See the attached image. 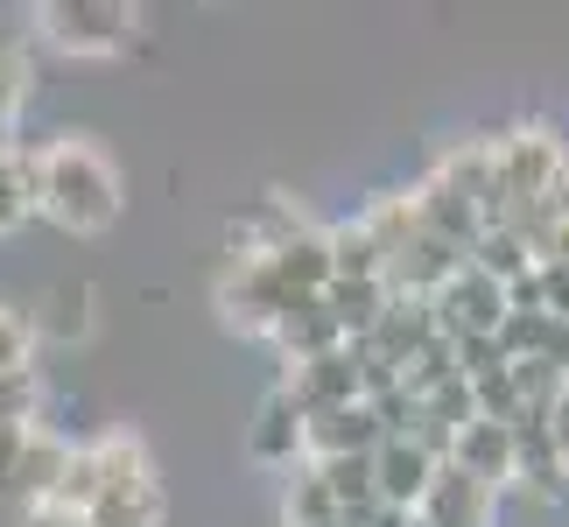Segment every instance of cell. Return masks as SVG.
Returning a JSON list of instances; mask_svg holds the SVG:
<instances>
[{"mask_svg": "<svg viewBox=\"0 0 569 527\" xmlns=\"http://www.w3.org/2000/svg\"><path fill=\"white\" fill-rule=\"evenodd\" d=\"M120 205H127V183L92 135H57L50 148H36V211L50 226L92 239L120 218Z\"/></svg>", "mask_w": 569, "mask_h": 527, "instance_id": "cell-1", "label": "cell"}, {"mask_svg": "<svg viewBox=\"0 0 569 527\" xmlns=\"http://www.w3.org/2000/svg\"><path fill=\"white\" fill-rule=\"evenodd\" d=\"M492 156H499V218H528L569 190V148L556 127H513L492 141Z\"/></svg>", "mask_w": 569, "mask_h": 527, "instance_id": "cell-2", "label": "cell"}, {"mask_svg": "<svg viewBox=\"0 0 569 527\" xmlns=\"http://www.w3.org/2000/svg\"><path fill=\"white\" fill-rule=\"evenodd\" d=\"M289 302H296V289L274 275V260H260V253H232L226 275H218V317H226L239 338H274V324L289 317Z\"/></svg>", "mask_w": 569, "mask_h": 527, "instance_id": "cell-3", "label": "cell"}, {"mask_svg": "<svg viewBox=\"0 0 569 527\" xmlns=\"http://www.w3.org/2000/svg\"><path fill=\"white\" fill-rule=\"evenodd\" d=\"M36 21L63 57H120L127 42H134L141 14L120 8V0H42Z\"/></svg>", "mask_w": 569, "mask_h": 527, "instance_id": "cell-4", "label": "cell"}, {"mask_svg": "<svg viewBox=\"0 0 569 527\" xmlns=\"http://www.w3.org/2000/svg\"><path fill=\"white\" fill-rule=\"evenodd\" d=\"M507 317H513V289L492 281L486 268H471V260H465V275L436 296V324H443V338H499Z\"/></svg>", "mask_w": 569, "mask_h": 527, "instance_id": "cell-5", "label": "cell"}, {"mask_svg": "<svg viewBox=\"0 0 569 527\" xmlns=\"http://www.w3.org/2000/svg\"><path fill=\"white\" fill-rule=\"evenodd\" d=\"M247 457H253V465H274V471L310 465V415L289 401V387H274L268 401L253 408V422H247Z\"/></svg>", "mask_w": 569, "mask_h": 527, "instance_id": "cell-6", "label": "cell"}, {"mask_svg": "<svg viewBox=\"0 0 569 527\" xmlns=\"http://www.w3.org/2000/svg\"><path fill=\"white\" fill-rule=\"evenodd\" d=\"M436 471H443V457H436L422 436H387L373 450V478H380V507H401V514H422V499L436 486Z\"/></svg>", "mask_w": 569, "mask_h": 527, "instance_id": "cell-7", "label": "cell"}, {"mask_svg": "<svg viewBox=\"0 0 569 527\" xmlns=\"http://www.w3.org/2000/svg\"><path fill=\"white\" fill-rule=\"evenodd\" d=\"M289 401L302 408V415H331V408H352V401H366V366H359V351L345 345V351H331V359H310V366H289Z\"/></svg>", "mask_w": 569, "mask_h": 527, "instance_id": "cell-8", "label": "cell"}, {"mask_svg": "<svg viewBox=\"0 0 569 527\" xmlns=\"http://www.w3.org/2000/svg\"><path fill=\"white\" fill-rule=\"evenodd\" d=\"M450 465H465L471 478H486L492 493L520 486V422H471L465 436H457Z\"/></svg>", "mask_w": 569, "mask_h": 527, "instance_id": "cell-9", "label": "cell"}, {"mask_svg": "<svg viewBox=\"0 0 569 527\" xmlns=\"http://www.w3.org/2000/svg\"><path fill=\"white\" fill-rule=\"evenodd\" d=\"M380 444H387V422L373 415V401L310 415V457H317V465H338V457H373Z\"/></svg>", "mask_w": 569, "mask_h": 527, "instance_id": "cell-10", "label": "cell"}, {"mask_svg": "<svg viewBox=\"0 0 569 527\" xmlns=\"http://www.w3.org/2000/svg\"><path fill=\"white\" fill-rule=\"evenodd\" d=\"M492 507H499V493L486 478H471L465 465H443L422 499V520L429 527H492Z\"/></svg>", "mask_w": 569, "mask_h": 527, "instance_id": "cell-11", "label": "cell"}, {"mask_svg": "<svg viewBox=\"0 0 569 527\" xmlns=\"http://www.w3.org/2000/svg\"><path fill=\"white\" fill-rule=\"evenodd\" d=\"M274 345L289 351V366H310V359H331V351H345L352 338H345V324L331 317V302H323V296H296L289 317L274 324Z\"/></svg>", "mask_w": 569, "mask_h": 527, "instance_id": "cell-12", "label": "cell"}, {"mask_svg": "<svg viewBox=\"0 0 569 527\" xmlns=\"http://www.w3.org/2000/svg\"><path fill=\"white\" fill-rule=\"evenodd\" d=\"M92 527H162V486H156V471L134 465V471H120L113 486H106L92 499V514H84Z\"/></svg>", "mask_w": 569, "mask_h": 527, "instance_id": "cell-13", "label": "cell"}, {"mask_svg": "<svg viewBox=\"0 0 569 527\" xmlns=\"http://www.w3.org/2000/svg\"><path fill=\"white\" fill-rule=\"evenodd\" d=\"M281 520L289 527H345V507H338L323 465H296V478L281 486Z\"/></svg>", "mask_w": 569, "mask_h": 527, "instance_id": "cell-14", "label": "cell"}, {"mask_svg": "<svg viewBox=\"0 0 569 527\" xmlns=\"http://www.w3.org/2000/svg\"><path fill=\"white\" fill-rule=\"evenodd\" d=\"M323 302H331V317L345 324V338H373L380 331V317L393 310V289H387V281H331V296H323Z\"/></svg>", "mask_w": 569, "mask_h": 527, "instance_id": "cell-15", "label": "cell"}, {"mask_svg": "<svg viewBox=\"0 0 569 527\" xmlns=\"http://www.w3.org/2000/svg\"><path fill=\"white\" fill-rule=\"evenodd\" d=\"M29 211H36V156L0 141V239L29 226Z\"/></svg>", "mask_w": 569, "mask_h": 527, "instance_id": "cell-16", "label": "cell"}, {"mask_svg": "<svg viewBox=\"0 0 569 527\" xmlns=\"http://www.w3.org/2000/svg\"><path fill=\"white\" fill-rule=\"evenodd\" d=\"M331 268L338 281H387V253L366 218H345V226H331Z\"/></svg>", "mask_w": 569, "mask_h": 527, "instance_id": "cell-17", "label": "cell"}, {"mask_svg": "<svg viewBox=\"0 0 569 527\" xmlns=\"http://www.w3.org/2000/svg\"><path fill=\"white\" fill-rule=\"evenodd\" d=\"M562 478H569V465H562L549 422H535V415H528V422H520V486H535L541 499H549Z\"/></svg>", "mask_w": 569, "mask_h": 527, "instance_id": "cell-18", "label": "cell"}, {"mask_svg": "<svg viewBox=\"0 0 569 527\" xmlns=\"http://www.w3.org/2000/svg\"><path fill=\"white\" fill-rule=\"evenodd\" d=\"M471 268H486L492 281H507V289H513V281L528 275V268H541V260H535V247L513 226H486V239L471 247Z\"/></svg>", "mask_w": 569, "mask_h": 527, "instance_id": "cell-19", "label": "cell"}, {"mask_svg": "<svg viewBox=\"0 0 569 527\" xmlns=\"http://www.w3.org/2000/svg\"><path fill=\"white\" fill-rule=\"evenodd\" d=\"M36 331H50V338H84V331H92V289H84V281H63V289H50V302H42V317H36Z\"/></svg>", "mask_w": 569, "mask_h": 527, "instance_id": "cell-20", "label": "cell"}, {"mask_svg": "<svg viewBox=\"0 0 569 527\" xmlns=\"http://www.w3.org/2000/svg\"><path fill=\"white\" fill-rule=\"evenodd\" d=\"M471 394H478V422H528V401H520V372L513 366L471 380Z\"/></svg>", "mask_w": 569, "mask_h": 527, "instance_id": "cell-21", "label": "cell"}, {"mask_svg": "<svg viewBox=\"0 0 569 527\" xmlns=\"http://www.w3.org/2000/svg\"><path fill=\"white\" fill-rule=\"evenodd\" d=\"M36 310H14V302H0V380L8 372H29L36 366Z\"/></svg>", "mask_w": 569, "mask_h": 527, "instance_id": "cell-22", "label": "cell"}, {"mask_svg": "<svg viewBox=\"0 0 569 527\" xmlns=\"http://www.w3.org/2000/svg\"><path fill=\"white\" fill-rule=\"evenodd\" d=\"M36 415H42V372H8L0 380V429H36Z\"/></svg>", "mask_w": 569, "mask_h": 527, "instance_id": "cell-23", "label": "cell"}, {"mask_svg": "<svg viewBox=\"0 0 569 527\" xmlns=\"http://www.w3.org/2000/svg\"><path fill=\"white\" fill-rule=\"evenodd\" d=\"M21 106H29V57H21L14 42H0V141L14 135Z\"/></svg>", "mask_w": 569, "mask_h": 527, "instance_id": "cell-24", "label": "cell"}, {"mask_svg": "<svg viewBox=\"0 0 569 527\" xmlns=\"http://www.w3.org/2000/svg\"><path fill=\"white\" fill-rule=\"evenodd\" d=\"M450 345H457V372H465V380H486V372L513 366V359H507V345H499V338H450Z\"/></svg>", "mask_w": 569, "mask_h": 527, "instance_id": "cell-25", "label": "cell"}, {"mask_svg": "<svg viewBox=\"0 0 569 527\" xmlns=\"http://www.w3.org/2000/svg\"><path fill=\"white\" fill-rule=\"evenodd\" d=\"M541 296H549V317H569V260L541 268Z\"/></svg>", "mask_w": 569, "mask_h": 527, "instance_id": "cell-26", "label": "cell"}, {"mask_svg": "<svg viewBox=\"0 0 569 527\" xmlns=\"http://www.w3.org/2000/svg\"><path fill=\"white\" fill-rule=\"evenodd\" d=\"M14 527H92V520L71 507H29V514H14Z\"/></svg>", "mask_w": 569, "mask_h": 527, "instance_id": "cell-27", "label": "cell"}, {"mask_svg": "<svg viewBox=\"0 0 569 527\" xmlns=\"http://www.w3.org/2000/svg\"><path fill=\"white\" fill-rule=\"evenodd\" d=\"M513 310H549V296H541V268H528L513 281Z\"/></svg>", "mask_w": 569, "mask_h": 527, "instance_id": "cell-28", "label": "cell"}, {"mask_svg": "<svg viewBox=\"0 0 569 527\" xmlns=\"http://www.w3.org/2000/svg\"><path fill=\"white\" fill-rule=\"evenodd\" d=\"M541 422H549V436H556V450H562V465H569V387L556 394V408L541 415Z\"/></svg>", "mask_w": 569, "mask_h": 527, "instance_id": "cell-29", "label": "cell"}, {"mask_svg": "<svg viewBox=\"0 0 569 527\" xmlns=\"http://www.w3.org/2000/svg\"><path fill=\"white\" fill-rule=\"evenodd\" d=\"M415 527H429V520H422V514H415Z\"/></svg>", "mask_w": 569, "mask_h": 527, "instance_id": "cell-30", "label": "cell"}]
</instances>
